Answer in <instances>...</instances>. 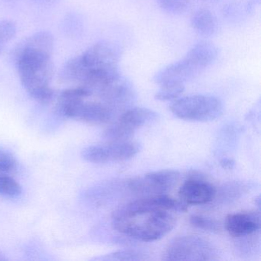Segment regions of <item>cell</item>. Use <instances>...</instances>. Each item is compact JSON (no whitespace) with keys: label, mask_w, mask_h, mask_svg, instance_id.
Instances as JSON below:
<instances>
[{"label":"cell","mask_w":261,"mask_h":261,"mask_svg":"<svg viewBox=\"0 0 261 261\" xmlns=\"http://www.w3.org/2000/svg\"><path fill=\"white\" fill-rule=\"evenodd\" d=\"M188 205L165 194L150 195L128 203L113 214L115 230L143 242L156 241L176 224L172 212H186Z\"/></svg>","instance_id":"6da1fadb"},{"label":"cell","mask_w":261,"mask_h":261,"mask_svg":"<svg viewBox=\"0 0 261 261\" xmlns=\"http://www.w3.org/2000/svg\"><path fill=\"white\" fill-rule=\"evenodd\" d=\"M54 48L53 35L41 31L24 39L15 49L21 83L30 97L40 103H48L55 97L54 90L50 86L55 72Z\"/></svg>","instance_id":"7a4b0ae2"},{"label":"cell","mask_w":261,"mask_h":261,"mask_svg":"<svg viewBox=\"0 0 261 261\" xmlns=\"http://www.w3.org/2000/svg\"><path fill=\"white\" fill-rule=\"evenodd\" d=\"M121 55L120 45L100 41L80 56L69 59L61 69V80L76 82L93 92L121 74L119 68Z\"/></svg>","instance_id":"3957f363"},{"label":"cell","mask_w":261,"mask_h":261,"mask_svg":"<svg viewBox=\"0 0 261 261\" xmlns=\"http://www.w3.org/2000/svg\"><path fill=\"white\" fill-rule=\"evenodd\" d=\"M218 55V48L213 43L201 41L195 44L182 59L156 73L154 82L159 85L167 82L185 84L204 72L216 60Z\"/></svg>","instance_id":"277c9868"},{"label":"cell","mask_w":261,"mask_h":261,"mask_svg":"<svg viewBox=\"0 0 261 261\" xmlns=\"http://www.w3.org/2000/svg\"><path fill=\"white\" fill-rule=\"evenodd\" d=\"M170 111L181 120L192 122L213 121L222 114V102L209 95L181 97L171 105Z\"/></svg>","instance_id":"5b68a950"},{"label":"cell","mask_w":261,"mask_h":261,"mask_svg":"<svg viewBox=\"0 0 261 261\" xmlns=\"http://www.w3.org/2000/svg\"><path fill=\"white\" fill-rule=\"evenodd\" d=\"M165 260H214L218 253L213 246L196 236L178 237L172 240L163 254Z\"/></svg>","instance_id":"8992f818"},{"label":"cell","mask_w":261,"mask_h":261,"mask_svg":"<svg viewBox=\"0 0 261 261\" xmlns=\"http://www.w3.org/2000/svg\"><path fill=\"white\" fill-rule=\"evenodd\" d=\"M141 146L136 142H110L108 144L94 145L82 150V158L92 163H107L130 160L139 153Z\"/></svg>","instance_id":"52a82bcc"},{"label":"cell","mask_w":261,"mask_h":261,"mask_svg":"<svg viewBox=\"0 0 261 261\" xmlns=\"http://www.w3.org/2000/svg\"><path fill=\"white\" fill-rule=\"evenodd\" d=\"M180 173L178 171H157L128 181L129 189L134 193L150 195H160L169 192L178 182Z\"/></svg>","instance_id":"ba28073f"},{"label":"cell","mask_w":261,"mask_h":261,"mask_svg":"<svg viewBox=\"0 0 261 261\" xmlns=\"http://www.w3.org/2000/svg\"><path fill=\"white\" fill-rule=\"evenodd\" d=\"M96 94L111 108L128 106L136 98L132 83L122 74L108 82Z\"/></svg>","instance_id":"9c48e42d"},{"label":"cell","mask_w":261,"mask_h":261,"mask_svg":"<svg viewBox=\"0 0 261 261\" xmlns=\"http://www.w3.org/2000/svg\"><path fill=\"white\" fill-rule=\"evenodd\" d=\"M217 189L208 181L194 177L186 180L178 190L180 201L187 205L207 204L216 197Z\"/></svg>","instance_id":"30bf717a"},{"label":"cell","mask_w":261,"mask_h":261,"mask_svg":"<svg viewBox=\"0 0 261 261\" xmlns=\"http://www.w3.org/2000/svg\"><path fill=\"white\" fill-rule=\"evenodd\" d=\"M225 228L235 238L252 236L260 229L259 214L256 212L230 214L226 218Z\"/></svg>","instance_id":"8fae6325"},{"label":"cell","mask_w":261,"mask_h":261,"mask_svg":"<svg viewBox=\"0 0 261 261\" xmlns=\"http://www.w3.org/2000/svg\"><path fill=\"white\" fill-rule=\"evenodd\" d=\"M158 119V114L148 108H134L125 111L116 122L130 137L142 126L152 123Z\"/></svg>","instance_id":"7c38bea8"},{"label":"cell","mask_w":261,"mask_h":261,"mask_svg":"<svg viewBox=\"0 0 261 261\" xmlns=\"http://www.w3.org/2000/svg\"><path fill=\"white\" fill-rule=\"evenodd\" d=\"M192 28L198 34L204 37H210L216 34L218 22L215 15L207 9H199L191 17Z\"/></svg>","instance_id":"4fadbf2b"},{"label":"cell","mask_w":261,"mask_h":261,"mask_svg":"<svg viewBox=\"0 0 261 261\" xmlns=\"http://www.w3.org/2000/svg\"><path fill=\"white\" fill-rule=\"evenodd\" d=\"M185 91V84L181 82H167L160 85V89L155 93V98L161 101L175 100Z\"/></svg>","instance_id":"5bb4252c"},{"label":"cell","mask_w":261,"mask_h":261,"mask_svg":"<svg viewBox=\"0 0 261 261\" xmlns=\"http://www.w3.org/2000/svg\"><path fill=\"white\" fill-rule=\"evenodd\" d=\"M156 2L161 10L175 16L186 13L191 7V0H156Z\"/></svg>","instance_id":"9a60e30c"},{"label":"cell","mask_w":261,"mask_h":261,"mask_svg":"<svg viewBox=\"0 0 261 261\" xmlns=\"http://www.w3.org/2000/svg\"><path fill=\"white\" fill-rule=\"evenodd\" d=\"M22 194L20 185L12 177L4 173H0V195L16 198Z\"/></svg>","instance_id":"2e32d148"},{"label":"cell","mask_w":261,"mask_h":261,"mask_svg":"<svg viewBox=\"0 0 261 261\" xmlns=\"http://www.w3.org/2000/svg\"><path fill=\"white\" fill-rule=\"evenodd\" d=\"M17 27L13 21L0 19V54L6 45L16 36Z\"/></svg>","instance_id":"e0dca14e"},{"label":"cell","mask_w":261,"mask_h":261,"mask_svg":"<svg viewBox=\"0 0 261 261\" xmlns=\"http://www.w3.org/2000/svg\"><path fill=\"white\" fill-rule=\"evenodd\" d=\"M189 221L191 224L196 228L212 233H220L221 231V224L212 218L195 215L190 217Z\"/></svg>","instance_id":"ac0fdd59"},{"label":"cell","mask_w":261,"mask_h":261,"mask_svg":"<svg viewBox=\"0 0 261 261\" xmlns=\"http://www.w3.org/2000/svg\"><path fill=\"white\" fill-rule=\"evenodd\" d=\"M248 185L242 182H233L224 186L221 189V200L234 199L238 196H241L244 192H247L248 189Z\"/></svg>","instance_id":"d6986e66"},{"label":"cell","mask_w":261,"mask_h":261,"mask_svg":"<svg viewBox=\"0 0 261 261\" xmlns=\"http://www.w3.org/2000/svg\"><path fill=\"white\" fill-rule=\"evenodd\" d=\"M18 163L10 151L0 148V173H10L16 170Z\"/></svg>","instance_id":"ffe728a7"},{"label":"cell","mask_w":261,"mask_h":261,"mask_svg":"<svg viewBox=\"0 0 261 261\" xmlns=\"http://www.w3.org/2000/svg\"><path fill=\"white\" fill-rule=\"evenodd\" d=\"M105 259H117V260H140L145 257L140 253L133 250H120L114 252L103 258Z\"/></svg>","instance_id":"44dd1931"},{"label":"cell","mask_w":261,"mask_h":261,"mask_svg":"<svg viewBox=\"0 0 261 261\" xmlns=\"http://www.w3.org/2000/svg\"><path fill=\"white\" fill-rule=\"evenodd\" d=\"M60 1L61 0H33L34 4L41 6V7H50V6L58 4Z\"/></svg>","instance_id":"7402d4cb"},{"label":"cell","mask_w":261,"mask_h":261,"mask_svg":"<svg viewBox=\"0 0 261 261\" xmlns=\"http://www.w3.org/2000/svg\"><path fill=\"white\" fill-rule=\"evenodd\" d=\"M234 161L230 159H223L221 161V165L224 169H231L234 166Z\"/></svg>","instance_id":"603a6c76"},{"label":"cell","mask_w":261,"mask_h":261,"mask_svg":"<svg viewBox=\"0 0 261 261\" xmlns=\"http://www.w3.org/2000/svg\"><path fill=\"white\" fill-rule=\"evenodd\" d=\"M204 1H208V2H214V1H216V0H204Z\"/></svg>","instance_id":"cb8c5ba5"},{"label":"cell","mask_w":261,"mask_h":261,"mask_svg":"<svg viewBox=\"0 0 261 261\" xmlns=\"http://www.w3.org/2000/svg\"><path fill=\"white\" fill-rule=\"evenodd\" d=\"M3 1H5V2H10V1H13V0H3Z\"/></svg>","instance_id":"d4e9b609"}]
</instances>
